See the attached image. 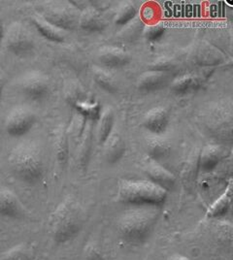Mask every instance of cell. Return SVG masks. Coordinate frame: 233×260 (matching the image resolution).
Segmentation results:
<instances>
[{"mask_svg": "<svg viewBox=\"0 0 233 260\" xmlns=\"http://www.w3.org/2000/svg\"><path fill=\"white\" fill-rule=\"evenodd\" d=\"M169 122V113L162 106L149 110L144 117V125L152 134L161 135L167 128Z\"/></svg>", "mask_w": 233, "mask_h": 260, "instance_id": "15", "label": "cell"}, {"mask_svg": "<svg viewBox=\"0 0 233 260\" xmlns=\"http://www.w3.org/2000/svg\"><path fill=\"white\" fill-rule=\"evenodd\" d=\"M170 82L168 72L148 70L142 73L137 80V87L144 91H155L165 87Z\"/></svg>", "mask_w": 233, "mask_h": 260, "instance_id": "18", "label": "cell"}, {"mask_svg": "<svg viewBox=\"0 0 233 260\" xmlns=\"http://www.w3.org/2000/svg\"><path fill=\"white\" fill-rule=\"evenodd\" d=\"M78 25L84 30L95 32L105 29L108 25V21L101 12L89 6L80 13Z\"/></svg>", "mask_w": 233, "mask_h": 260, "instance_id": "14", "label": "cell"}, {"mask_svg": "<svg viewBox=\"0 0 233 260\" xmlns=\"http://www.w3.org/2000/svg\"><path fill=\"white\" fill-rule=\"evenodd\" d=\"M146 147L148 156L158 162L167 160L172 152V145L169 140L157 134H152L146 139Z\"/></svg>", "mask_w": 233, "mask_h": 260, "instance_id": "16", "label": "cell"}, {"mask_svg": "<svg viewBox=\"0 0 233 260\" xmlns=\"http://www.w3.org/2000/svg\"><path fill=\"white\" fill-rule=\"evenodd\" d=\"M32 22L37 30L48 40L56 43H61L65 40V31L47 22L39 14L32 16Z\"/></svg>", "mask_w": 233, "mask_h": 260, "instance_id": "22", "label": "cell"}, {"mask_svg": "<svg viewBox=\"0 0 233 260\" xmlns=\"http://www.w3.org/2000/svg\"><path fill=\"white\" fill-rule=\"evenodd\" d=\"M114 126V113L110 108H106L100 115L98 125V140L104 144L111 135Z\"/></svg>", "mask_w": 233, "mask_h": 260, "instance_id": "27", "label": "cell"}, {"mask_svg": "<svg viewBox=\"0 0 233 260\" xmlns=\"http://www.w3.org/2000/svg\"><path fill=\"white\" fill-rule=\"evenodd\" d=\"M143 169L149 177V180L161 186L167 191L171 190L176 183V177L171 173L162 164L150 156H146L143 159Z\"/></svg>", "mask_w": 233, "mask_h": 260, "instance_id": "11", "label": "cell"}, {"mask_svg": "<svg viewBox=\"0 0 233 260\" xmlns=\"http://www.w3.org/2000/svg\"><path fill=\"white\" fill-rule=\"evenodd\" d=\"M8 162L15 176L25 184H36L44 175L43 152L36 142L19 143L9 153Z\"/></svg>", "mask_w": 233, "mask_h": 260, "instance_id": "2", "label": "cell"}, {"mask_svg": "<svg viewBox=\"0 0 233 260\" xmlns=\"http://www.w3.org/2000/svg\"><path fill=\"white\" fill-rule=\"evenodd\" d=\"M189 59L200 67H212L221 64L225 55L222 51L208 42H198L189 50Z\"/></svg>", "mask_w": 233, "mask_h": 260, "instance_id": "10", "label": "cell"}, {"mask_svg": "<svg viewBox=\"0 0 233 260\" xmlns=\"http://www.w3.org/2000/svg\"><path fill=\"white\" fill-rule=\"evenodd\" d=\"M55 150L56 159L60 166H64L68 160L69 145L66 131L63 127L57 128L55 134Z\"/></svg>", "mask_w": 233, "mask_h": 260, "instance_id": "26", "label": "cell"}, {"mask_svg": "<svg viewBox=\"0 0 233 260\" xmlns=\"http://www.w3.org/2000/svg\"><path fill=\"white\" fill-rule=\"evenodd\" d=\"M231 101L216 103L210 108L206 119V123L209 129L216 136H227L231 138L232 135V106Z\"/></svg>", "mask_w": 233, "mask_h": 260, "instance_id": "6", "label": "cell"}, {"mask_svg": "<svg viewBox=\"0 0 233 260\" xmlns=\"http://www.w3.org/2000/svg\"><path fill=\"white\" fill-rule=\"evenodd\" d=\"M83 226V212L77 200L67 195L50 217V230L56 244L63 245L75 238Z\"/></svg>", "mask_w": 233, "mask_h": 260, "instance_id": "3", "label": "cell"}, {"mask_svg": "<svg viewBox=\"0 0 233 260\" xmlns=\"http://www.w3.org/2000/svg\"><path fill=\"white\" fill-rule=\"evenodd\" d=\"M179 62L176 58L169 55H160L154 59L150 64V70L170 72L178 67Z\"/></svg>", "mask_w": 233, "mask_h": 260, "instance_id": "30", "label": "cell"}, {"mask_svg": "<svg viewBox=\"0 0 233 260\" xmlns=\"http://www.w3.org/2000/svg\"><path fill=\"white\" fill-rule=\"evenodd\" d=\"M201 82H202L201 79L196 75H193L190 73L183 74L172 81L171 89L174 93H176L178 95L185 94L191 90L198 88Z\"/></svg>", "mask_w": 233, "mask_h": 260, "instance_id": "24", "label": "cell"}, {"mask_svg": "<svg viewBox=\"0 0 233 260\" xmlns=\"http://www.w3.org/2000/svg\"><path fill=\"white\" fill-rule=\"evenodd\" d=\"M19 87L22 93L32 100H41L49 95L51 91V81L41 71H29L19 80Z\"/></svg>", "mask_w": 233, "mask_h": 260, "instance_id": "8", "label": "cell"}, {"mask_svg": "<svg viewBox=\"0 0 233 260\" xmlns=\"http://www.w3.org/2000/svg\"><path fill=\"white\" fill-rule=\"evenodd\" d=\"M167 260H190L189 258H188L187 256H185V255H182V254H179V253H174V254H172L171 256H169L168 257V259Z\"/></svg>", "mask_w": 233, "mask_h": 260, "instance_id": "33", "label": "cell"}, {"mask_svg": "<svg viewBox=\"0 0 233 260\" xmlns=\"http://www.w3.org/2000/svg\"><path fill=\"white\" fill-rule=\"evenodd\" d=\"M36 121L34 111L25 106L12 109L5 119V129L14 137L25 135Z\"/></svg>", "mask_w": 233, "mask_h": 260, "instance_id": "9", "label": "cell"}, {"mask_svg": "<svg viewBox=\"0 0 233 260\" xmlns=\"http://www.w3.org/2000/svg\"><path fill=\"white\" fill-rule=\"evenodd\" d=\"M72 105L76 108L79 114H81L85 119H99L101 115V107L98 102L89 99L88 96L78 99Z\"/></svg>", "mask_w": 233, "mask_h": 260, "instance_id": "25", "label": "cell"}, {"mask_svg": "<svg viewBox=\"0 0 233 260\" xmlns=\"http://www.w3.org/2000/svg\"><path fill=\"white\" fill-rule=\"evenodd\" d=\"M158 216L159 211L155 207H134L118 218L117 232L124 243L142 245L154 231Z\"/></svg>", "mask_w": 233, "mask_h": 260, "instance_id": "1", "label": "cell"}, {"mask_svg": "<svg viewBox=\"0 0 233 260\" xmlns=\"http://www.w3.org/2000/svg\"><path fill=\"white\" fill-rule=\"evenodd\" d=\"M91 72H92L93 80L103 90L110 93L118 91L119 89L118 82L107 69L94 65L91 68Z\"/></svg>", "mask_w": 233, "mask_h": 260, "instance_id": "23", "label": "cell"}, {"mask_svg": "<svg viewBox=\"0 0 233 260\" xmlns=\"http://www.w3.org/2000/svg\"><path fill=\"white\" fill-rule=\"evenodd\" d=\"M168 191L150 180L122 179L118 184L117 200L134 207L161 206Z\"/></svg>", "mask_w": 233, "mask_h": 260, "instance_id": "4", "label": "cell"}, {"mask_svg": "<svg viewBox=\"0 0 233 260\" xmlns=\"http://www.w3.org/2000/svg\"><path fill=\"white\" fill-rule=\"evenodd\" d=\"M145 21L140 15H137L134 20L122 25L116 37L119 41L124 43H134V41L144 32Z\"/></svg>", "mask_w": 233, "mask_h": 260, "instance_id": "20", "label": "cell"}, {"mask_svg": "<svg viewBox=\"0 0 233 260\" xmlns=\"http://www.w3.org/2000/svg\"><path fill=\"white\" fill-rule=\"evenodd\" d=\"M104 146V155L109 163L120 161L125 153V142L118 133H111Z\"/></svg>", "mask_w": 233, "mask_h": 260, "instance_id": "21", "label": "cell"}, {"mask_svg": "<svg viewBox=\"0 0 233 260\" xmlns=\"http://www.w3.org/2000/svg\"><path fill=\"white\" fill-rule=\"evenodd\" d=\"M0 216L14 219L25 217V210L18 196L3 186L0 187Z\"/></svg>", "mask_w": 233, "mask_h": 260, "instance_id": "12", "label": "cell"}, {"mask_svg": "<svg viewBox=\"0 0 233 260\" xmlns=\"http://www.w3.org/2000/svg\"><path fill=\"white\" fill-rule=\"evenodd\" d=\"M165 25L163 22H155L145 26L144 35L150 41H156L160 39L165 32Z\"/></svg>", "mask_w": 233, "mask_h": 260, "instance_id": "31", "label": "cell"}, {"mask_svg": "<svg viewBox=\"0 0 233 260\" xmlns=\"http://www.w3.org/2000/svg\"><path fill=\"white\" fill-rule=\"evenodd\" d=\"M231 199H232V184L230 181L229 184H227V186L225 187V190L208 208L206 212V216L211 218H220L226 216L231 207Z\"/></svg>", "mask_w": 233, "mask_h": 260, "instance_id": "19", "label": "cell"}, {"mask_svg": "<svg viewBox=\"0 0 233 260\" xmlns=\"http://www.w3.org/2000/svg\"><path fill=\"white\" fill-rule=\"evenodd\" d=\"M81 10L74 4H59L46 6L38 14L47 22L62 30H72L79 23Z\"/></svg>", "mask_w": 233, "mask_h": 260, "instance_id": "5", "label": "cell"}, {"mask_svg": "<svg viewBox=\"0 0 233 260\" xmlns=\"http://www.w3.org/2000/svg\"><path fill=\"white\" fill-rule=\"evenodd\" d=\"M97 57L100 62L108 68H122L130 61V55L127 52L120 47L111 45L100 47Z\"/></svg>", "mask_w": 233, "mask_h": 260, "instance_id": "13", "label": "cell"}, {"mask_svg": "<svg viewBox=\"0 0 233 260\" xmlns=\"http://www.w3.org/2000/svg\"><path fill=\"white\" fill-rule=\"evenodd\" d=\"M83 260H105V258L99 246L91 241L84 248Z\"/></svg>", "mask_w": 233, "mask_h": 260, "instance_id": "32", "label": "cell"}, {"mask_svg": "<svg viewBox=\"0 0 233 260\" xmlns=\"http://www.w3.org/2000/svg\"><path fill=\"white\" fill-rule=\"evenodd\" d=\"M4 37V28H3V22H2V16L0 13V43Z\"/></svg>", "mask_w": 233, "mask_h": 260, "instance_id": "34", "label": "cell"}, {"mask_svg": "<svg viewBox=\"0 0 233 260\" xmlns=\"http://www.w3.org/2000/svg\"><path fill=\"white\" fill-rule=\"evenodd\" d=\"M4 40L7 49L17 55H26L34 50V39L22 22H14L9 24Z\"/></svg>", "mask_w": 233, "mask_h": 260, "instance_id": "7", "label": "cell"}, {"mask_svg": "<svg viewBox=\"0 0 233 260\" xmlns=\"http://www.w3.org/2000/svg\"><path fill=\"white\" fill-rule=\"evenodd\" d=\"M3 84H4V77L2 72L0 71V94H1V91H2V88H3Z\"/></svg>", "mask_w": 233, "mask_h": 260, "instance_id": "35", "label": "cell"}, {"mask_svg": "<svg viewBox=\"0 0 233 260\" xmlns=\"http://www.w3.org/2000/svg\"><path fill=\"white\" fill-rule=\"evenodd\" d=\"M0 260H34V253L25 244H19L8 249Z\"/></svg>", "mask_w": 233, "mask_h": 260, "instance_id": "29", "label": "cell"}, {"mask_svg": "<svg viewBox=\"0 0 233 260\" xmlns=\"http://www.w3.org/2000/svg\"><path fill=\"white\" fill-rule=\"evenodd\" d=\"M138 15V7L134 2H125L122 4L115 14L114 22L116 24L122 26L130 22Z\"/></svg>", "mask_w": 233, "mask_h": 260, "instance_id": "28", "label": "cell"}, {"mask_svg": "<svg viewBox=\"0 0 233 260\" xmlns=\"http://www.w3.org/2000/svg\"><path fill=\"white\" fill-rule=\"evenodd\" d=\"M223 157V149L220 145L209 144L205 146L198 156L197 166L201 172L208 173L213 171Z\"/></svg>", "mask_w": 233, "mask_h": 260, "instance_id": "17", "label": "cell"}]
</instances>
